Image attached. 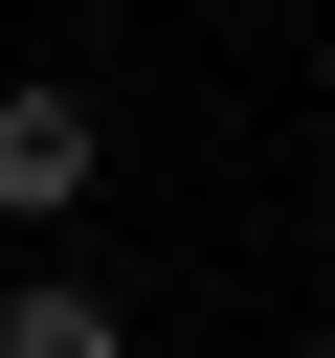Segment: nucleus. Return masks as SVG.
<instances>
[{"label":"nucleus","instance_id":"2","mask_svg":"<svg viewBox=\"0 0 335 358\" xmlns=\"http://www.w3.org/2000/svg\"><path fill=\"white\" fill-rule=\"evenodd\" d=\"M0 358H134L112 291H0Z\"/></svg>","mask_w":335,"mask_h":358},{"label":"nucleus","instance_id":"1","mask_svg":"<svg viewBox=\"0 0 335 358\" xmlns=\"http://www.w3.org/2000/svg\"><path fill=\"white\" fill-rule=\"evenodd\" d=\"M89 201V90H0V224H67Z\"/></svg>","mask_w":335,"mask_h":358}]
</instances>
